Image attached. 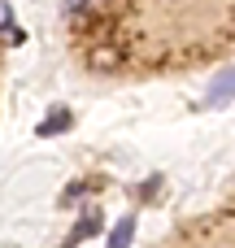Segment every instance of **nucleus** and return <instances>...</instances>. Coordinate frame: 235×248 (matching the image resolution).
<instances>
[{"mask_svg":"<svg viewBox=\"0 0 235 248\" xmlns=\"http://www.w3.org/2000/svg\"><path fill=\"white\" fill-rule=\"evenodd\" d=\"M96 227H100V218H96V214H87V218H83V227H74V235H70V248L78 244V240H87Z\"/></svg>","mask_w":235,"mask_h":248,"instance_id":"obj_5","label":"nucleus"},{"mask_svg":"<svg viewBox=\"0 0 235 248\" xmlns=\"http://www.w3.org/2000/svg\"><path fill=\"white\" fill-rule=\"evenodd\" d=\"M4 26H13V9H9V0H0V31Z\"/></svg>","mask_w":235,"mask_h":248,"instance_id":"obj_7","label":"nucleus"},{"mask_svg":"<svg viewBox=\"0 0 235 248\" xmlns=\"http://www.w3.org/2000/svg\"><path fill=\"white\" fill-rule=\"evenodd\" d=\"M92 4H96V0H65V13H70V17H83Z\"/></svg>","mask_w":235,"mask_h":248,"instance_id":"obj_6","label":"nucleus"},{"mask_svg":"<svg viewBox=\"0 0 235 248\" xmlns=\"http://www.w3.org/2000/svg\"><path fill=\"white\" fill-rule=\"evenodd\" d=\"M131 235H135V218H122V222L109 231V244L105 248H131Z\"/></svg>","mask_w":235,"mask_h":248,"instance_id":"obj_3","label":"nucleus"},{"mask_svg":"<svg viewBox=\"0 0 235 248\" xmlns=\"http://www.w3.org/2000/svg\"><path fill=\"white\" fill-rule=\"evenodd\" d=\"M70 122H74V113L70 109H57L48 122H39V140H48V135H61V131H70Z\"/></svg>","mask_w":235,"mask_h":248,"instance_id":"obj_2","label":"nucleus"},{"mask_svg":"<svg viewBox=\"0 0 235 248\" xmlns=\"http://www.w3.org/2000/svg\"><path fill=\"white\" fill-rule=\"evenodd\" d=\"M231 100H235V70H222L209 87V105L218 109V105H231Z\"/></svg>","mask_w":235,"mask_h":248,"instance_id":"obj_1","label":"nucleus"},{"mask_svg":"<svg viewBox=\"0 0 235 248\" xmlns=\"http://www.w3.org/2000/svg\"><path fill=\"white\" fill-rule=\"evenodd\" d=\"M92 65H96V70H113V65H122V52H118L113 44H100V48L92 52Z\"/></svg>","mask_w":235,"mask_h":248,"instance_id":"obj_4","label":"nucleus"}]
</instances>
